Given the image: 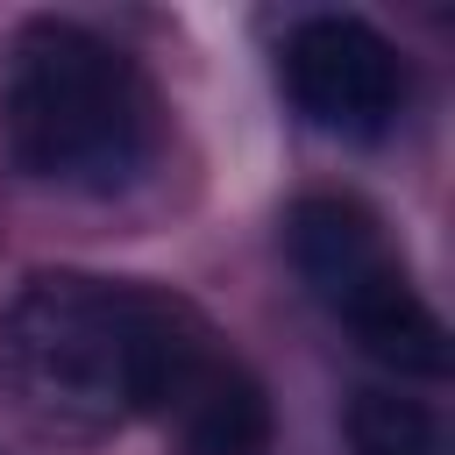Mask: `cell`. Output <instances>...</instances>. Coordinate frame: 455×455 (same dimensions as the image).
<instances>
[{"instance_id": "obj_5", "label": "cell", "mask_w": 455, "mask_h": 455, "mask_svg": "<svg viewBox=\"0 0 455 455\" xmlns=\"http://www.w3.org/2000/svg\"><path fill=\"white\" fill-rule=\"evenodd\" d=\"M171 434H178L185 455H270L277 412H270L263 377H256L235 348H220V355L206 363V377L178 398Z\"/></svg>"}, {"instance_id": "obj_6", "label": "cell", "mask_w": 455, "mask_h": 455, "mask_svg": "<svg viewBox=\"0 0 455 455\" xmlns=\"http://www.w3.org/2000/svg\"><path fill=\"white\" fill-rule=\"evenodd\" d=\"M341 441L348 455H448V427L427 398H405V391H384V384H363L341 412Z\"/></svg>"}, {"instance_id": "obj_2", "label": "cell", "mask_w": 455, "mask_h": 455, "mask_svg": "<svg viewBox=\"0 0 455 455\" xmlns=\"http://www.w3.org/2000/svg\"><path fill=\"white\" fill-rule=\"evenodd\" d=\"M0 142L14 171L50 192L121 199L164 156V100L121 43L85 21L36 14L7 50Z\"/></svg>"}, {"instance_id": "obj_1", "label": "cell", "mask_w": 455, "mask_h": 455, "mask_svg": "<svg viewBox=\"0 0 455 455\" xmlns=\"http://www.w3.org/2000/svg\"><path fill=\"white\" fill-rule=\"evenodd\" d=\"M220 348L192 299L107 270H36L0 313L7 370L71 419H171Z\"/></svg>"}, {"instance_id": "obj_4", "label": "cell", "mask_w": 455, "mask_h": 455, "mask_svg": "<svg viewBox=\"0 0 455 455\" xmlns=\"http://www.w3.org/2000/svg\"><path fill=\"white\" fill-rule=\"evenodd\" d=\"M277 92L334 142H384L412 107V64L377 21L320 7L299 14L277 43Z\"/></svg>"}, {"instance_id": "obj_3", "label": "cell", "mask_w": 455, "mask_h": 455, "mask_svg": "<svg viewBox=\"0 0 455 455\" xmlns=\"http://www.w3.org/2000/svg\"><path fill=\"white\" fill-rule=\"evenodd\" d=\"M284 256L313 306L348 327L363 355L398 377H448V327L412 284V263L398 256L391 228L355 192H299L284 206Z\"/></svg>"}]
</instances>
